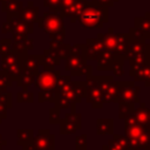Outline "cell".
Here are the masks:
<instances>
[{"instance_id":"obj_1","label":"cell","mask_w":150,"mask_h":150,"mask_svg":"<svg viewBox=\"0 0 150 150\" xmlns=\"http://www.w3.org/2000/svg\"><path fill=\"white\" fill-rule=\"evenodd\" d=\"M76 21H79L81 26L86 28H101L108 22V8L96 6L93 2L87 1Z\"/></svg>"},{"instance_id":"obj_2","label":"cell","mask_w":150,"mask_h":150,"mask_svg":"<svg viewBox=\"0 0 150 150\" xmlns=\"http://www.w3.org/2000/svg\"><path fill=\"white\" fill-rule=\"evenodd\" d=\"M64 69L70 73V76H82L93 75V67L87 64V59L84 55L70 54L64 60Z\"/></svg>"},{"instance_id":"obj_3","label":"cell","mask_w":150,"mask_h":150,"mask_svg":"<svg viewBox=\"0 0 150 150\" xmlns=\"http://www.w3.org/2000/svg\"><path fill=\"white\" fill-rule=\"evenodd\" d=\"M141 88L135 84V81H118V98L117 103L135 105L139 103Z\"/></svg>"},{"instance_id":"obj_4","label":"cell","mask_w":150,"mask_h":150,"mask_svg":"<svg viewBox=\"0 0 150 150\" xmlns=\"http://www.w3.org/2000/svg\"><path fill=\"white\" fill-rule=\"evenodd\" d=\"M23 150H54L55 136L48 129H40L32 141L26 145H22Z\"/></svg>"},{"instance_id":"obj_5","label":"cell","mask_w":150,"mask_h":150,"mask_svg":"<svg viewBox=\"0 0 150 150\" xmlns=\"http://www.w3.org/2000/svg\"><path fill=\"white\" fill-rule=\"evenodd\" d=\"M98 79L100 76H87L86 77V101L90 103V105L94 109H101L103 107V98L98 86Z\"/></svg>"},{"instance_id":"obj_6","label":"cell","mask_w":150,"mask_h":150,"mask_svg":"<svg viewBox=\"0 0 150 150\" xmlns=\"http://www.w3.org/2000/svg\"><path fill=\"white\" fill-rule=\"evenodd\" d=\"M57 95H61L68 98L71 103H80L86 97V83L84 81H69L64 84L59 91Z\"/></svg>"},{"instance_id":"obj_7","label":"cell","mask_w":150,"mask_h":150,"mask_svg":"<svg viewBox=\"0 0 150 150\" xmlns=\"http://www.w3.org/2000/svg\"><path fill=\"white\" fill-rule=\"evenodd\" d=\"M98 86L102 94L103 103H117L118 81H115L112 76H100Z\"/></svg>"},{"instance_id":"obj_8","label":"cell","mask_w":150,"mask_h":150,"mask_svg":"<svg viewBox=\"0 0 150 150\" xmlns=\"http://www.w3.org/2000/svg\"><path fill=\"white\" fill-rule=\"evenodd\" d=\"M95 61L97 62L96 70L107 71V70H112V68L116 66H123L125 60L123 56H118V55L114 54L112 52L104 49L98 54V56L96 57Z\"/></svg>"},{"instance_id":"obj_9","label":"cell","mask_w":150,"mask_h":150,"mask_svg":"<svg viewBox=\"0 0 150 150\" xmlns=\"http://www.w3.org/2000/svg\"><path fill=\"white\" fill-rule=\"evenodd\" d=\"M38 20H39V26L48 34L64 29L62 16L59 13L48 12V13H45V15Z\"/></svg>"},{"instance_id":"obj_10","label":"cell","mask_w":150,"mask_h":150,"mask_svg":"<svg viewBox=\"0 0 150 150\" xmlns=\"http://www.w3.org/2000/svg\"><path fill=\"white\" fill-rule=\"evenodd\" d=\"M61 75L60 70L53 69V70H43L39 71L35 76L34 84L39 90H47V89H54L57 77Z\"/></svg>"},{"instance_id":"obj_11","label":"cell","mask_w":150,"mask_h":150,"mask_svg":"<svg viewBox=\"0 0 150 150\" xmlns=\"http://www.w3.org/2000/svg\"><path fill=\"white\" fill-rule=\"evenodd\" d=\"M129 75L132 77V81L144 82L145 87H150V60L143 64L131 66Z\"/></svg>"},{"instance_id":"obj_12","label":"cell","mask_w":150,"mask_h":150,"mask_svg":"<svg viewBox=\"0 0 150 150\" xmlns=\"http://www.w3.org/2000/svg\"><path fill=\"white\" fill-rule=\"evenodd\" d=\"M41 57L42 55H28L27 53L19 54V62L23 70L36 75L39 73V67L41 66Z\"/></svg>"},{"instance_id":"obj_13","label":"cell","mask_w":150,"mask_h":150,"mask_svg":"<svg viewBox=\"0 0 150 150\" xmlns=\"http://www.w3.org/2000/svg\"><path fill=\"white\" fill-rule=\"evenodd\" d=\"M145 52H150V43H146L145 41L129 40L123 57H124V60L129 61L130 59H132V57L136 56L137 54L145 53Z\"/></svg>"},{"instance_id":"obj_14","label":"cell","mask_w":150,"mask_h":150,"mask_svg":"<svg viewBox=\"0 0 150 150\" xmlns=\"http://www.w3.org/2000/svg\"><path fill=\"white\" fill-rule=\"evenodd\" d=\"M84 46H86L84 56H86L87 61H94V60H96V57L98 56V54L102 50H104L103 43L97 38H89V39H87L86 42H84Z\"/></svg>"},{"instance_id":"obj_15","label":"cell","mask_w":150,"mask_h":150,"mask_svg":"<svg viewBox=\"0 0 150 150\" xmlns=\"http://www.w3.org/2000/svg\"><path fill=\"white\" fill-rule=\"evenodd\" d=\"M86 4H87V0H74V2L68 8H66L60 13V15L62 18H69L71 22H75L77 20L79 14L84 8Z\"/></svg>"},{"instance_id":"obj_16","label":"cell","mask_w":150,"mask_h":150,"mask_svg":"<svg viewBox=\"0 0 150 150\" xmlns=\"http://www.w3.org/2000/svg\"><path fill=\"white\" fill-rule=\"evenodd\" d=\"M96 38L103 43L104 49L115 53V49L117 46V39H116V34L114 33L112 28H109L107 33H98Z\"/></svg>"},{"instance_id":"obj_17","label":"cell","mask_w":150,"mask_h":150,"mask_svg":"<svg viewBox=\"0 0 150 150\" xmlns=\"http://www.w3.org/2000/svg\"><path fill=\"white\" fill-rule=\"evenodd\" d=\"M60 63H61V60L56 56V54L50 48L45 49L43 55L41 57V66L43 67V70H53Z\"/></svg>"},{"instance_id":"obj_18","label":"cell","mask_w":150,"mask_h":150,"mask_svg":"<svg viewBox=\"0 0 150 150\" xmlns=\"http://www.w3.org/2000/svg\"><path fill=\"white\" fill-rule=\"evenodd\" d=\"M132 114H134V117L137 121V123L139 125H142L143 128H146L149 120H150V108H148L144 102L139 101V107L135 108Z\"/></svg>"},{"instance_id":"obj_19","label":"cell","mask_w":150,"mask_h":150,"mask_svg":"<svg viewBox=\"0 0 150 150\" xmlns=\"http://www.w3.org/2000/svg\"><path fill=\"white\" fill-rule=\"evenodd\" d=\"M33 49V40L27 36H14V43L12 46V50L18 54H25L28 50Z\"/></svg>"},{"instance_id":"obj_20","label":"cell","mask_w":150,"mask_h":150,"mask_svg":"<svg viewBox=\"0 0 150 150\" xmlns=\"http://www.w3.org/2000/svg\"><path fill=\"white\" fill-rule=\"evenodd\" d=\"M49 48H50V49L56 54V56H57L60 60H66V59L70 55L71 45H69V43H63V42H57V41L50 40Z\"/></svg>"},{"instance_id":"obj_21","label":"cell","mask_w":150,"mask_h":150,"mask_svg":"<svg viewBox=\"0 0 150 150\" xmlns=\"http://www.w3.org/2000/svg\"><path fill=\"white\" fill-rule=\"evenodd\" d=\"M96 134L98 136L114 134V120L112 118H97L96 120Z\"/></svg>"},{"instance_id":"obj_22","label":"cell","mask_w":150,"mask_h":150,"mask_svg":"<svg viewBox=\"0 0 150 150\" xmlns=\"http://www.w3.org/2000/svg\"><path fill=\"white\" fill-rule=\"evenodd\" d=\"M134 27H136L137 29H139L143 35L145 36V39H150V20L145 16H136L134 19Z\"/></svg>"},{"instance_id":"obj_23","label":"cell","mask_w":150,"mask_h":150,"mask_svg":"<svg viewBox=\"0 0 150 150\" xmlns=\"http://www.w3.org/2000/svg\"><path fill=\"white\" fill-rule=\"evenodd\" d=\"M35 74L30 73V71H26L23 70L22 74L19 76V79L15 81L16 82V86L22 88V89H28V87H30L32 84H34V81H35Z\"/></svg>"},{"instance_id":"obj_24","label":"cell","mask_w":150,"mask_h":150,"mask_svg":"<svg viewBox=\"0 0 150 150\" xmlns=\"http://www.w3.org/2000/svg\"><path fill=\"white\" fill-rule=\"evenodd\" d=\"M116 39H117V46H116V49H115L114 54H116L118 56H123L124 52L127 49L128 42L130 40L129 34L128 33H118V34H116Z\"/></svg>"},{"instance_id":"obj_25","label":"cell","mask_w":150,"mask_h":150,"mask_svg":"<svg viewBox=\"0 0 150 150\" xmlns=\"http://www.w3.org/2000/svg\"><path fill=\"white\" fill-rule=\"evenodd\" d=\"M34 136V130L33 129H18L16 130V144L22 146L26 145L27 143H29L32 141Z\"/></svg>"},{"instance_id":"obj_26","label":"cell","mask_w":150,"mask_h":150,"mask_svg":"<svg viewBox=\"0 0 150 150\" xmlns=\"http://www.w3.org/2000/svg\"><path fill=\"white\" fill-rule=\"evenodd\" d=\"M18 61H19V54L11 49L7 54L2 55V59H1V68L2 69L1 70H6L7 68H9L12 64H14Z\"/></svg>"},{"instance_id":"obj_27","label":"cell","mask_w":150,"mask_h":150,"mask_svg":"<svg viewBox=\"0 0 150 150\" xmlns=\"http://www.w3.org/2000/svg\"><path fill=\"white\" fill-rule=\"evenodd\" d=\"M29 5H30L29 7H27L26 9L22 11L21 20H23V21H26L28 23H33L34 21L38 20V12H39V9L36 7H33L32 4H29Z\"/></svg>"},{"instance_id":"obj_28","label":"cell","mask_w":150,"mask_h":150,"mask_svg":"<svg viewBox=\"0 0 150 150\" xmlns=\"http://www.w3.org/2000/svg\"><path fill=\"white\" fill-rule=\"evenodd\" d=\"M54 103H55V107H57L60 110L70 109V112H75L76 111V104L71 103L68 98H66V97H63L61 95H57V97L54 101Z\"/></svg>"},{"instance_id":"obj_29","label":"cell","mask_w":150,"mask_h":150,"mask_svg":"<svg viewBox=\"0 0 150 150\" xmlns=\"http://www.w3.org/2000/svg\"><path fill=\"white\" fill-rule=\"evenodd\" d=\"M56 97H57V93H56L55 88L54 89H47V90H40V93L38 94V101L40 103H43V102L54 103Z\"/></svg>"},{"instance_id":"obj_30","label":"cell","mask_w":150,"mask_h":150,"mask_svg":"<svg viewBox=\"0 0 150 150\" xmlns=\"http://www.w3.org/2000/svg\"><path fill=\"white\" fill-rule=\"evenodd\" d=\"M59 124H60V134L61 135H73L77 131V128L73 123L68 122L64 118H61Z\"/></svg>"},{"instance_id":"obj_31","label":"cell","mask_w":150,"mask_h":150,"mask_svg":"<svg viewBox=\"0 0 150 150\" xmlns=\"http://www.w3.org/2000/svg\"><path fill=\"white\" fill-rule=\"evenodd\" d=\"M4 71H6L12 79H13V81L15 82L18 79H19V76L22 74V71H23V69H22V67H21V64H20V62L18 61V62H15L14 64H12L9 68H7L6 70H4Z\"/></svg>"},{"instance_id":"obj_32","label":"cell","mask_w":150,"mask_h":150,"mask_svg":"<svg viewBox=\"0 0 150 150\" xmlns=\"http://www.w3.org/2000/svg\"><path fill=\"white\" fill-rule=\"evenodd\" d=\"M16 101L18 103H33L34 94L32 91H28V89H22L16 94Z\"/></svg>"},{"instance_id":"obj_33","label":"cell","mask_w":150,"mask_h":150,"mask_svg":"<svg viewBox=\"0 0 150 150\" xmlns=\"http://www.w3.org/2000/svg\"><path fill=\"white\" fill-rule=\"evenodd\" d=\"M63 118L67 120L68 122L73 123L77 128V130H80L82 128V115L79 112H76V111L75 112H67Z\"/></svg>"},{"instance_id":"obj_34","label":"cell","mask_w":150,"mask_h":150,"mask_svg":"<svg viewBox=\"0 0 150 150\" xmlns=\"http://www.w3.org/2000/svg\"><path fill=\"white\" fill-rule=\"evenodd\" d=\"M14 83L13 79L4 70H0V91L7 90L9 87H12Z\"/></svg>"},{"instance_id":"obj_35","label":"cell","mask_w":150,"mask_h":150,"mask_svg":"<svg viewBox=\"0 0 150 150\" xmlns=\"http://www.w3.org/2000/svg\"><path fill=\"white\" fill-rule=\"evenodd\" d=\"M112 141L117 144V146L121 150H130V145H129V141L124 135H120V134H112Z\"/></svg>"},{"instance_id":"obj_36","label":"cell","mask_w":150,"mask_h":150,"mask_svg":"<svg viewBox=\"0 0 150 150\" xmlns=\"http://www.w3.org/2000/svg\"><path fill=\"white\" fill-rule=\"evenodd\" d=\"M150 60V52H145V53H141L137 54L136 56H134L132 59L129 60V64L131 66H138V64H143L145 62H148Z\"/></svg>"},{"instance_id":"obj_37","label":"cell","mask_w":150,"mask_h":150,"mask_svg":"<svg viewBox=\"0 0 150 150\" xmlns=\"http://www.w3.org/2000/svg\"><path fill=\"white\" fill-rule=\"evenodd\" d=\"M141 150H150V131L144 129L138 138Z\"/></svg>"},{"instance_id":"obj_38","label":"cell","mask_w":150,"mask_h":150,"mask_svg":"<svg viewBox=\"0 0 150 150\" xmlns=\"http://www.w3.org/2000/svg\"><path fill=\"white\" fill-rule=\"evenodd\" d=\"M61 121V110L57 107H53L49 109V123L50 124H56L60 123Z\"/></svg>"},{"instance_id":"obj_39","label":"cell","mask_w":150,"mask_h":150,"mask_svg":"<svg viewBox=\"0 0 150 150\" xmlns=\"http://www.w3.org/2000/svg\"><path fill=\"white\" fill-rule=\"evenodd\" d=\"M0 102L2 104H5L7 107V109L13 107V95L12 93L5 90V91H0Z\"/></svg>"},{"instance_id":"obj_40","label":"cell","mask_w":150,"mask_h":150,"mask_svg":"<svg viewBox=\"0 0 150 150\" xmlns=\"http://www.w3.org/2000/svg\"><path fill=\"white\" fill-rule=\"evenodd\" d=\"M134 109H135V105H129V104L120 103L118 104V118L120 120H123L128 114L132 112Z\"/></svg>"},{"instance_id":"obj_41","label":"cell","mask_w":150,"mask_h":150,"mask_svg":"<svg viewBox=\"0 0 150 150\" xmlns=\"http://www.w3.org/2000/svg\"><path fill=\"white\" fill-rule=\"evenodd\" d=\"M75 145L76 149L79 150H87V145H88V141H87V135L82 134L75 137Z\"/></svg>"},{"instance_id":"obj_42","label":"cell","mask_w":150,"mask_h":150,"mask_svg":"<svg viewBox=\"0 0 150 150\" xmlns=\"http://www.w3.org/2000/svg\"><path fill=\"white\" fill-rule=\"evenodd\" d=\"M128 34H129L130 40H137V41H145V40H146L145 36L143 35V33H142L139 29H137L136 27L130 28Z\"/></svg>"},{"instance_id":"obj_43","label":"cell","mask_w":150,"mask_h":150,"mask_svg":"<svg viewBox=\"0 0 150 150\" xmlns=\"http://www.w3.org/2000/svg\"><path fill=\"white\" fill-rule=\"evenodd\" d=\"M12 48V40L9 39H4L0 40V55H5L7 54Z\"/></svg>"},{"instance_id":"obj_44","label":"cell","mask_w":150,"mask_h":150,"mask_svg":"<svg viewBox=\"0 0 150 150\" xmlns=\"http://www.w3.org/2000/svg\"><path fill=\"white\" fill-rule=\"evenodd\" d=\"M60 1L61 0H45V6L48 7L50 9V12L59 13L60 12Z\"/></svg>"},{"instance_id":"obj_45","label":"cell","mask_w":150,"mask_h":150,"mask_svg":"<svg viewBox=\"0 0 150 150\" xmlns=\"http://www.w3.org/2000/svg\"><path fill=\"white\" fill-rule=\"evenodd\" d=\"M70 80H71V76H70V75H60V76L57 77V81H56V84H55V90H56V93H57L64 84H67Z\"/></svg>"},{"instance_id":"obj_46","label":"cell","mask_w":150,"mask_h":150,"mask_svg":"<svg viewBox=\"0 0 150 150\" xmlns=\"http://www.w3.org/2000/svg\"><path fill=\"white\" fill-rule=\"evenodd\" d=\"M86 53V46L84 43H75L71 46V49H70V54H74V55H84Z\"/></svg>"},{"instance_id":"obj_47","label":"cell","mask_w":150,"mask_h":150,"mask_svg":"<svg viewBox=\"0 0 150 150\" xmlns=\"http://www.w3.org/2000/svg\"><path fill=\"white\" fill-rule=\"evenodd\" d=\"M49 38L50 40H54V41H57V42H63L64 38H66V30H60V32H55V33H52L49 34Z\"/></svg>"},{"instance_id":"obj_48","label":"cell","mask_w":150,"mask_h":150,"mask_svg":"<svg viewBox=\"0 0 150 150\" xmlns=\"http://www.w3.org/2000/svg\"><path fill=\"white\" fill-rule=\"evenodd\" d=\"M115 1H118V0H91V2L96 6H100V7H111L114 6Z\"/></svg>"},{"instance_id":"obj_49","label":"cell","mask_w":150,"mask_h":150,"mask_svg":"<svg viewBox=\"0 0 150 150\" xmlns=\"http://www.w3.org/2000/svg\"><path fill=\"white\" fill-rule=\"evenodd\" d=\"M102 150H121V149L117 146V144L112 139H109L107 144L102 145Z\"/></svg>"},{"instance_id":"obj_50","label":"cell","mask_w":150,"mask_h":150,"mask_svg":"<svg viewBox=\"0 0 150 150\" xmlns=\"http://www.w3.org/2000/svg\"><path fill=\"white\" fill-rule=\"evenodd\" d=\"M73 2H74V0H61L60 1V12L59 13H61L62 11H64L66 8H68Z\"/></svg>"},{"instance_id":"obj_51","label":"cell","mask_w":150,"mask_h":150,"mask_svg":"<svg viewBox=\"0 0 150 150\" xmlns=\"http://www.w3.org/2000/svg\"><path fill=\"white\" fill-rule=\"evenodd\" d=\"M112 73L115 76H122L124 74V70H123V66H116L112 68Z\"/></svg>"},{"instance_id":"obj_52","label":"cell","mask_w":150,"mask_h":150,"mask_svg":"<svg viewBox=\"0 0 150 150\" xmlns=\"http://www.w3.org/2000/svg\"><path fill=\"white\" fill-rule=\"evenodd\" d=\"M0 117L2 120H5L7 117V107L5 104H2L1 102H0Z\"/></svg>"},{"instance_id":"obj_53","label":"cell","mask_w":150,"mask_h":150,"mask_svg":"<svg viewBox=\"0 0 150 150\" xmlns=\"http://www.w3.org/2000/svg\"><path fill=\"white\" fill-rule=\"evenodd\" d=\"M6 144H7V141H6V139H4V138H2V136L0 135V150H1V149H2V146H4V145H6Z\"/></svg>"},{"instance_id":"obj_54","label":"cell","mask_w":150,"mask_h":150,"mask_svg":"<svg viewBox=\"0 0 150 150\" xmlns=\"http://www.w3.org/2000/svg\"><path fill=\"white\" fill-rule=\"evenodd\" d=\"M144 16H145V18H148V19H149V20H150V12H146V13H145V15H144Z\"/></svg>"},{"instance_id":"obj_55","label":"cell","mask_w":150,"mask_h":150,"mask_svg":"<svg viewBox=\"0 0 150 150\" xmlns=\"http://www.w3.org/2000/svg\"><path fill=\"white\" fill-rule=\"evenodd\" d=\"M2 121H4V120H2V118H1V117H0V124H1V123H2Z\"/></svg>"},{"instance_id":"obj_56","label":"cell","mask_w":150,"mask_h":150,"mask_svg":"<svg viewBox=\"0 0 150 150\" xmlns=\"http://www.w3.org/2000/svg\"><path fill=\"white\" fill-rule=\"evenodd\" d=\"M76 150H79V149H76Z\"/></svg>"}]
</instances>
